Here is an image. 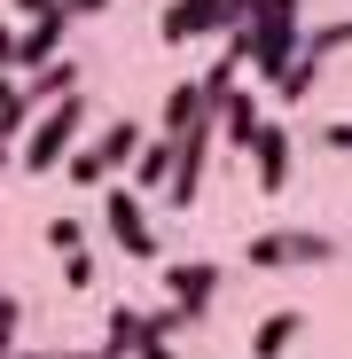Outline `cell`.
<instances>
[{
	"instance_id": "83f0119b",
	"label": "cell",
	"mask_w": 352,
	"mask_h": 359,
	"mask_svg": "<svg viewBox=\"0 0 352 359\" xmlns=\"http://www.w3.org/2000/svg\"><path fill=\"white\" fill-rule=\"evenodd\" d=\"M47 359H117V351H47Z\"/></svg>"
},
{
	"instance_id": "484cf974",
	"label": "cell",
	"mask_w": 352,
	"mask_h": 359,
	"mask_svg": "<svg viewBox=\"0 0 352 359\" xmlns=\"http://www.w3.org/2000/svg\"><path fill=\"white\" fill-rule=\"evenodd\" d=\"M133 359H181V351H172V344H157V336H149V344H141Z\"/></svg>"
},
{
	"instance_id": "d6986e66",
	"label": "cell",
	"mask_w": 352,
	"mask_h": 359,
	"mask_svg": "<svg viewBox=\"0 0 352 359\" xmlns=\"http://www.w3.org/2000/svg\"><path fill=\"white\" fill-rule=\"evenodd\" d=\"M47 250H55V258L86 250V226H79V219H47Z\"/></svg>"
},
{
	"instance_id": "5b68a950",
	"label": "cell",
	"mask_w": 352,
	"mask_h": 359,
	"mask_svg": "<svg viewBox=\"0 0 352 359\" xmlns=\"http://www.w3.org/2000/svg\"><path fill=\"white\" fill-rule=\"evenodd\" d=\"M329 258H337V243H329V234H313V226H274V234H259V243H251V266H259V273L329 266Z\"/></svg>"
},
{
	"instance_id": "7402d4cb",
	"label": "cell",
	"mask_w": 352,
	"mask_h": 359,
	"mask_svg": "<svg viewBox=\"0 0 352 359\" xmlns=\"http://www.w3.org/2000/svg\"><path fill=\"white\" fill-rule=\"evenodd\" d=\"M63 281H71V289H86V281H94V258H86V250H71V258H63Z\"/></svg>"
},
{
	"instance_id": "cb8c5ba5",
	"label": "cell",
	"mask_w": 352,
	"mask_h": 359,
	"mask_svg": "<svg viewBox=\"0 0 352 359\" xmlns=\"http://www.w3.org/2000/svg\"><path fill=\"white\" fill-rule=\"evenodd\" d=\"M55 8H63V0H16V16H24V24H39V16H55Z\"/></svg>"
},
{
	"instance_id": "e0dca14e",
	"label": "cell",
	"mask_w": 352,
	"mask_h": 359,
	"mask_svg": "<svg viewBox=\"0 0 352 359\" xmlns=\"http://www.w3.org/2000/svg\"><path fill=\"white\" fill-rule=\"evenodd\" d=\"M313 79H321V63H313V55L298 47V63H289V71L274 79V102H306V94H313Z\"/></svg>"
},
{
	"instance_id": "9a60e30c",
	"label": "cell",
	"mask_w": 352,
	"mask_h": 359,
	"mask_svg": "<svg viewBox=\"0 0 352 359\" xmlns=\"http://www.w3.org/2000/svg\"><path fill=\"white\" fill-rule=\"evenodd\" d=\"M149 344V313H133V305H110V351L117 359H133Z\"/></svg>"
},
{
	"instance_id": "8fae6325",
	"label": "cell",
	"mask_w": 352,
	"mask_h": 359,
	"mask_svg": "<svg viewBox=\"0 0 352 359\" xmlns=\"http://www.w3.org/2000/svg\"><path fill=\"white\" fill-rule=\"evenodd\" d=\"M211 109V94H204V79H181V86H164V109H157V126H164V141H181L196 117Z\"/></svg>"
},
{
	"instance_id": "44dd1931",
	"label": "cell",
	"mask_w": 352,
	"mask_h": 359,
	"mask_svg": "<svg viewBox=\"0 0 352 359\" xmlns=\"http://www.w3.org/2000/svg\"><path fill=\"white\" fill-rule=\"evenodd\" d=\"M16 320H24V305H16V297H0V351H16Z\"/></svg>"
},
{
	"instance_id": "2e32d148",
	"label": "cell",
	"mask_w": 352,
	"mask_h": 359,
	"mask_svg": "<svg viewBox=\"0 0 352 359\" xmlns=\"http://www.w3.org/2000/svg\"><path fill=\"white\" fill-rule=\"evenodd\" d=\"M32 117H39V109L24 102V86H16L8 71H0V141H16V133H32Z\"/></svg>"
},
{
	"instance_id": "5bb4252c",
	"label": "cell",
	"mask_w": 352,
	"mask_h": 359,
	"mask_svg": "<svg viewBox=\"0 0 352 359\" xmlns=\"http://www.w3.org/2000/svg\"><path fill=\"white\" fill-rule=\"evenodd\" d=\"M172 180V141L157 133V141H141V156H133V172H126V188L141 196V188H164Z\"/></svg>"
},
{
	"instance_id": "30bf717a",
	"label": "cell",
	"mask_w": 352,
	"mask_h": 359,
	"mask_svg": "<svg viewBox=\"0 0 352 359\" xmlns=\"http://www.w3.org/2000/svg\"><path fill=\"white\" fill-rule=\"evenodd\" d=\"M251 172H259V188H266V196H282V188H289V133L274 126V117L251 133Z\"/></svg>"
},
{
	"instance_id": "ba28073f",
	"label": "cell",
	"mask_w": 352,
	"mask_h": 359,
	"mask_svg": "<svg viewBox=\"0 0 352 359\" xmlns=\"http://www.w3.org/2000/svg\"><path fill=\"white\" fill-rule=\"evenodd\" d=\"M63 39H71V8H55V16L24 24V32H16V71H47L55 55H63Z\"/></svg>"
},
{
	"instance_id": "3957f363",
	"label": "cell",
	"mask_w": 352,
	"mask_h": 359,
	"mask_svg": "<svg viewBox=\"0 0 352 359\" xmlns=\"http://www.w3.org/2000/svg\"><path fill=\"white\" fill-rule=\"evenodd\" d=\"M141 141H149V133L133 126V117H117V126H102V133H94L86 149H71V164H63V172L79 180V188H110L117 172H133V156H141Z\"/></svg>"
},
{
	"instance_id": "7c38bea8",
	"label": "cell",
	"mask_w": 352,
	"mask_h": 359,
	"mask_svg": "<svg viewBox=\"0 0 352 359\" xmlns=\"http://www.w3.org/2000/svg\"><path fill=\"white\" fill-rule=\"evenodd\" d=\"M71 94H79V63H71V55H55L47 71L24 79V102H32V109H55V102H71Z\"/></svg>"
},
{
	"instance_id": "4fadbf2b",
	"label": "cell",
	"mask_w": 352,
	"mask_h": 359,
	"mask_svg": "<svg viewBox=\"0 0 352 359\" xmlns=\"http://www.w3.org/2000/svg\"><path fill=\"white\" fill-rule=\"evenodd\" d=\"M298 336H306V313H266V320L251 328V359H282Z\"/></svg>"
},
{
	"instance_id": "6da1fadb",
	"label": "cell",
	"mask_w": 352,
	"mask_h": 359,
	"mask_svg": "<svg viewBox=\"0 0 352 359\" xmlns=\"http://www.w3.org/2000/svg\"><path fill=\"white\" fill-rule=\"evenodd\" d=\"M298 47H306V32H298V0H251V24H243V63L274 86L289 63H298Z\"/></svg>"
},
{
	"instance_id": "603a6c76",
	"label": "cell",
	"mask_w": 352,
	"mask_h": 359,
	"mask_svg": "<svg viewBox=\"0 0 352 359\" xmlns=\"http://www.w3.org/2000/svg\"><path fill=\"white\" fill-rule=\"evenodd\" d=\"M321 149H337V156H352V126H321Z\"/></svg>"
},
{
	"instance_id": "9c48e42d",
	"label": "cell",
	"mask_w": 352,
	"mask_h": 359,
	"mask_svg": "<svg viewBox=\"0 0 352 359\" xmlns=\"http://www.w3.org/2000/svg\"><path fill=\"white\" fill-rule=\"evenodd\" d=\"M211 109H219V141H227V149H251V133L266 126V109H259V94H251L243 79H235V86L211 102Z\"/></svg>"
},
{
	"instance_id": "277c9868",
	"label": "cell",
	"mask_w": 352,
	"mask_h": 359,
	"mask_svg": "<svg viewBox=\"0 0 352 359\" xmlns=\"http://www.w3.org/2000/svg\"><path fill=\"white\" fill-rule=\"evenodd\" d=\"M235 24H251V0H164V16H157V39L164 47H188V39H227Z\"/></svg>"
},
{
	"instance_id": "ffe728a7",
	"label": "cell",
	"mask_w": 352,
	"mask_h": 359,
	"mask_svg": "<svg viewBox=\"0 0 352 359\" xmlns=\"http://www.w3.org/2000/svg\"><path fill=\"white\" fill-rule=\"evenodd\" d=\"M181 328H188V313H181V305H157V313H149V336H157V344H172Z\"/></svg>"
},
{
	"instance_id": "52a82bcc",
	"label": "cell",
	"mask_w": 352,
	"mask_h": 359,
	"mask_svg": "<svg viewBox=\"0 0 352 359\" xmlns=\"http://www.w3.org/2000/svg\"><path fill=\"white\" fill-rule=\"evenodd\" d=\"M164 289H172L164 305H181L188 320H204L211 297H219V266H211V258H172V266H164Z\"/></svg>"
},
{
	"instance_id": "f1b7e54d",
	"label": "cell",
	"mask_w": 352,
	"mask_h": 359,
	"mask_svg": "<svg viewBox=\"0 0 352 359\" xmlns=\"http://www.w3.org/2000/svg\"><path fill=\"white\" fill-rule=\"evenodd\" d=\"M0 172H8V141H0Z\"/></svg>"
},
{
	"instance_id": "d4e9b609",
	"label": "cell",
	"mask_w": 352,
	"mask_h": 359,
	"mask_svg": "<svg viewBox=\"0 0 352 359\" xmlns=\"http://www.w3.org/2000/svg\"><path fill=\"white\" fill-rule=\"evenodd\" d=\"M0 71H16V24H0Z\"/></svg>"
},
{
	"instance_id": "7a4b0ae2",
	"label": "cell",
	"mask_w": 352,
	"mask_h": 359,
	"mask_svg": "<svg viewBox=\"0 0 352 359\" xmlns=\"http://www.w3.org/2000/svg\"><path fill=\"white\" fill-rule=\"evenodd\" d=\"M79 126H86V102H79V94L55 102V109H39L32 133H24V149H16V164H24V172H63L71 149H79Z\"/></svg>"
},
{
	"instance_id": "8992f818",
	"label": "cell",
	"mask_w": 352,
	"mask_h": 359,
	"mask_svg": "<svg viewBox=\"0 0 352 359\" xmlns=\"http://www.w3.org/2000/svg\"><path fill=\"white\" fill-rule=\"evenodd\" d=\"M102 226H110V243L126 250V258H157V226L141 219V196L117 188V180L102 188Z\"/></svg>"
},
{
	"instance_id": "4316f807",
	"label": "cell",
	"mask_w": 352,
	"mask_h": 359,
	"mask_svg": "<svg viewBox=\"0 0 352 359\" xmlns=\"http://www.w3.org/2000/svg\"><path fill=\"white\" fill-rule=\"evenodd\" d=\"M63 8H71V16H102V8H110V0H63Z\"/></svg>"
},
{
	"instance_id": "ac0fdd59",
	"label": "cell",
	"mask_w": 352,
	"mask_h": 359,
	"mask_svg": "<svg viewBox=\"0 0 352 359\" xmlns=\"http://www.w3.org/2000/svg\"><path fill=\"white\" fill-rule=\"evenodd\" d=\"M337 47H352V16H337V24H321V32H306V55H313V63H329Z\"/></svg>"
}]
</instances>
